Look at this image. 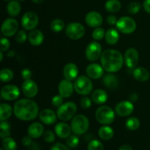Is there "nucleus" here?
I'll use <instances>...</instances> for the list:
<instances>
[{"mask_svg":"<svg viewBox=\"0 0 150 150\" xmlns=\"http://www.w3.org/2000/svg\"><path fill=\"white\" fill-rule=\"evenodd\" d=\"M16 118L22 121H32L39 116V106L31 98H23L16 101L13 106Z\"/></svg>","mask_w":150,"mask_h":150,"instance_id":"nucleus-1","label":"nucleus"},{"mask_svg":"<svg viewBox=\"0 0 150 150\" xmlns=\"http://www.w3.org/2000/svg\"><path fill=\"white\" fill-rule=\"evenodd\" d=\"M100 63L105 72L114 73L122 69L124 63V57L117 50L106 49L101 54Z\"/></svg>","mask_w":150,"mask_h":150,"instance_id":"nucleus-2","label":"nucleus"},{"mask_svg":"<svg viewBox=\"0 0 150 150\" xmlns=\"http://www.w3.org/2000/svg\"><path fill=\"white\" fill-rule=\"evenodd\" d=\"M115 111L108 105H101L95 112L97 121L103 125H108L113 123L115 120Z\"/></svg>","mask_w":150,"mask_h":150,"instance_id":"nucleus-3","label":"nucleus"},{"mask_svg":"<svg viewBox=\"0 0 150 150\" xmlns=\"http://www.w3.org/2000/svg\"><path fill=\"white\" fill-rule=\"evenodd\" d=\"M70 127L74 134L78 136L83 135L86 133L89 129V121L83 114H78L72 119Z\"/></svg>","mask_w":150,"mask_h":150,"instance_id":"nucleus-4","label":"nucleus"},{"mask_svg":"<svg viewBox=\"0 0 150 150\" xmlns=\"http://www.w3.org/2000/svg\"><path fill=\"white\" fill-rule=\"evenodd\" d=\"M73 84H74L75 91L79 95L86 96L92 92L93 83L90 78L88 77L87 76H79L75 80Z\"/></svg>","mask_w":150,"mask_h":150,"instance_id":"nucleus-5","label":"nucleus"},{"mask_svg":"<svg viewBox=\"0 0 150 150\" xmlns=\"http://www.w3.org/2000/svg\"><path fill=\"white\" fill-rule=\"evenodd\" d=\"M77 112V105L74 102H67L63 103L57 109L58 118L62 122H67L72 120Z\"/></svg>","mask_w":150,"mask_h":150,"instance_id":"nucleus-6","label":"nucleus"},{"mask_svg":"<svg viewBox=\"0 0 150 150\" xmlns=\"http://www.w3.org/2000/svg\"><path fill=\"white\" fill-rule=\"evenodd\" d=\"M115 26L120 32L125 35H130L136 31V22L132 18L128 16H123L117 20Z\"/></svg>","mask_w":150,"mask_h":150,"instance_id":"nucleus-7","label":"nucleus"},{"mask_svg":"<svg viewBox=\"0 0 150 150\" xmlns=\"http://www.w3.org/2000/svg\"><path fill=\"white\" fill-rule=\"evenodd\" d=\"M85 28L79 22H72L65 27V34L67 38L73 40H78L83 38L85 35Z\"/></svg>","mask_w":150,"mask_h":150,"instance_id":"nucleus-8","label":"nucleus"},{"mask_svg":"<svg viewBox=\"0 0 150 150\" xmlns=\"http://www.w3.org/2000/svg\"><path fill=\"white\" fill-rule=\"evenodd\" d=\"M21 26L25 30L32 31L38 26L39 23V17L38 14L33 11H28L22 16Z\"/></svg>","mask_w":150,"mask_h":150,"instance_id":"nucleus-9","label":"nucleus"},{"mask_svg":"<svg viewBox=\"0 0 150 150\" xmlns=\"http://www.w3.org/2000/svg\"><path fill=\"white\" fill-rule=\"evenodd\" d=\"M18 22L13 18L5 19L1 24V32L6 38L13 36L18 32Z\"/></svg>","mask_w":150,"mask_h":150,"instance_id":"nucleus-10","label":"nucleus"},{"mask_svg":"<svg viewBox=\"0 0 150 150\" xmlns=\"http://www.w3.org/2000/svg\"><path fill=\"white\" fill-rule=\"evenodd\" d=\"M102 47L97 41L91 42L85 50V57L90 62H95L100 58L102 54Z\"/></svg>","mask_w":150,"mask_h":150,"instance_id":"nucleus-11","label":"nucleus"},{"mask_svg":"<svg viewBox=\"0 0 150 150\" xmlns=\"http://www.w3.org/2000/svg\"><path fill=\"white\" fill-rule=\"evenodd\" d=\"M19 95H20V89L16 85H5L1 89V97L4 100H16L18 98Z\"/></svg>","mask_w":150,"mask_h":150,"instance_id":"nucleus-12","label":"nucleus"},{"mask_svg":"<svg viewBox=\"0 0 150 150\" xmlns=\"http://www.w3.org/2000/svg\"><path fill=\"white\" fill-rule=\"evenodd\" d=\"M139 60V51L134 48L126 50L124 55V62L129 69H135Z\"/></svg>","mask_w":150,"mask_h":150,"instance_id":"nucleus-13","label":"nucleus"},{"mask_svg":"<svg viewBox=\"0 0 150 150\" xmlns=\"http://www.w3.org/2000/svg\"><path fill=\"white\" fill-rule=\"evenodd\" d=\"M116 114L122 117H127L133 114L134 111V105L130 100H123L117 104L115 106Z\"/></svg>","mask_w":150,"mask_h":150,"instance_id":"nucleus-14","label":"nucleus"},{"mask_svg":"<svg viewBox=\"0 0 150 150\" xmlns=\"http://www.w3.org/2000/svg\"><path fill=\"white\" fill-rule=\"evenodd\" d=\"M21 90L24 96L27 98H33L38 95V86L32 79L25 80L22 83Z\"/></svg>","mask_w":150,"mask_h":150,"instance_id":"nucleus-15","label":"nucleus"},{"mask_svg":"<svg viewBox=\"0 0 150 150\" xmlns=\"http://www.w3.org/2000/svg\"><path fill=\"white\" fill-rule=\"evenodd\" d=\"M103 18L102 15L97 11H90L85 16V22L92 28H98L102 25Z\"/></svg>","mask_w":150,"mask_h":150,"instance_id":"nucleus-16","label":"nucleus"},{"mask_svg":"<svg viewBox=\"0 0 150 150\" xmlns=\"http://www.w3.org/2000/svg\"><path fill=\"white\" fill-rule=\"evenodd\" d=\"M104 69L101 64L91 63L86 67V74L91 79H99L104 75Z\"/></svg>","mask_w":150,"mask_h":150,"instance_id":"nucleus-17","label":"nucleus"},{"mask_svg":"<svg viewBox=\"0 0 150 150\" xmlns=\"http://www.w3.org/2000/svg\"><path fill=\"white\" fill-rule=\"evenodd\" d=\"M59 94L64 98H70L73 93L74 89V84L71 82V81L63 79L59 82L58 86Z\"/></svg>","mask_w":150,"mask_h":150,"instance_id":"nucleus-18","label":"nucleus"},{"mask_svg":"<svg viewBox=\"0 0 150 150\" xmlns=\"http://www.w3.org/2000/svg\"><path fill=\"white\" fill-rule=\"evenodd\" d=\"M57 114L54 112L53 110L50 108H45L42 109L39 113V119L42 123L47 125H51L54 124L57 122Z\"/></svg>","mask_w":150,"mask_h":150,"instance_id":"nucleus-19","label":"nucleus"},{"mask_svg":"<svg viewBox=\"0 0 150 150\" xmlns=\"http://www.w3.org/2000/svg\"><path fill=\"white\" fill-rule=\"evenodd\" d=\"M78 75H79V68L74 63H67L63 68V76L67 80L71 81H75L78 78Z\"/></svg>","mask_w":150,"mask_h":150,"instance_id":"nucleus-20","label":"nucleus"},{"mask_svg":"<svg viewBox=\"0 0 150 150\" xmlns=\"http://www.w3.org/2000/svg\"><path fill=\"white\" fill-rule=\"evenodd\" d=\"M54 131H55L56 135L59 138L64 139H67L71 135L72 129L68 124H67L64 122H59L56 125Z\"/></svg>","mask_w":150,"mask_h":150,"instance_id":"nucleus-21","label":"nucleus"},{"mask_svg":"<svg viewBox=\"0 0 150 150\" xmlns=\"http://www.w3.org/2000/svg\"><path fill=\"white\" fill-rule=\"evenodd\" d=\"M44 35L39 29H33L28 35V41L33 46H39L43 42Z\"/></svg>","mask_w":150,"mask_h":150,"instance_id":"nucleus-22","label":"nucleus"},{"mask_svg":"<svg viewBox=\"0 0 150 150\" xmlns=\"http://www.w3.org/2000/svg\"><path fill=\"white\" fill-rule=\"evenodd\" d=\"M44 127L41 123L33 122L29 126L27 129L28 136L32 139H38L44 133Z\"/></svg>","mask_w":150,"mask_h":150,"instance_id":"nucleus-23","label":"nucleus"},{"mask_svg":"<svg viewBox=\"0 0 150 150\" xmlns=\"http://www.w3.org/2000/svg\"><path fill=\"white\" fill-rule=\"evenodd\" d=\"M92 101L98 105L104 104L107 102L108 95L105 90L102 89H98L94 90L91 95Z\"/></svg>","mask_w":150,"mask_h":150,"instance_id":"nucleus-24","label":"nucleus"},{"mask_svg":"<svg viewBox=\"0 0 150 150\" xmlns=\"http://www.w3.org/2000/svg\"><path fill=\"white\" fill-rule=\"evenodd\" d=\"M105 40L108 45H116L120 40V32L117 29L110 28L105 32Z\"/></svg>","mask_w":150,"mask_h":150,"instance_id":"nucleus-25","label":"nucleus"},{"mask_svg":"<svg viewBox=\"0 0 150 150\" xmlns=\"http://www.w3.org/2000/svg\"><path fill=\"white\" fill-rule=\"evenodd\" d=\"M133 76L136 80L140 82H145L149 80V73L145 67H136L133 70Z\"/></svg>","mask_w":150,"mask_h":150,"instance_id":"nucleus-26","label":"nucleus"},{"mask_svg":"<svg viewBox=\"0 0 150 150\" xmlns=\"http://www.w3.org/2000/svg\"><path fill=\"white\" fill-rule=\"evenodd\" d=\"M103 83L108 89H114L118 86L119 79L115 75L108 73L103 79Z\"/></svg>","mask_w":150,"mask_h":150,"instance_id":"nucleus-27","label":"nucleus"},{"mask_svg":"<svg viewBox=\"0 0 150 150\" xmlns=\"http://www.w3.org/2000/svg\"><path fill=\"white\" fill-rule=\"evenodd\" d=\"M21 10V4L16 0H11L7 5V11L9 16L11 17H16L18 16Z\"/></svg>","mask_w":150,"mask_h":150,"instance_id":"nucleus-28","label":"nucleus"},{"mask_svg":"<svg viewBox=\"0 0 150 150\" xmlns=\"http://www.w3.org/2000/svg\"><path fill=\"white\" fill-rule=\"evenodd\" d=\"M114 135V131L111 127L108 125H103L98 130V136L102 140H111Z\"/></svg>","mask_w":150,"mask_h":150,"instance_id":"nucleus-29","label":"nucleus"},{"mask_svg":"<svg viewBox=\"0 0 150 150\" xmlns=\"http://www.w3.org/2000/svg\"><path fill=\"white\" fill-rule=\"evenodd\" d=\"M13 113V108L8 103H2L0 105V120L6 121L10 118Z\"/></svg>","mask_w":150,"mask_h":150,"instance_id":"nucleus-30","label":"nucleus"},{"mask_svg":"<svg viewBox=\"0 0 150 150\" xmlns=\"http://www.w3.org/2000/svg\"><path fill=\"white\" fill-rule=\"evenodd\" d=\"M121 7V2L119 0H108L105 4V10L111 13L119 12Z\"/></svg>","mask_w":150,"mask_h":150,"instance_id":"nucleus-31","label":"nucleus"},{"mask_svg":"<svg viewBox=\"0 0 150 150\" xmlns=\"http://www.w3.org/2000/svg\"><path fill=\"white\" fill-rule=\"evenodd\" d=\"M141 125L140 120L135 117H129L125 122V127L130 131H135L138 130Z\"/></svg>","mask_w":150,"mask_h":150,"instance_id":"nucleus-32","label":"nucleus"},{"mask_svg":"<svg viewBox=\"0 0 150 150\" xmlns=\"http://www.w3.org/2000/svg\"><path fill=\"white\" fill-rule=\"evenodd\" d=\"M1 145L4 150H16L17 149V144L13 138L7 136L4 138L1 142Z\"/></svg>","mask_w":150,"mask_h":150,"instance_id":"nucleus-33","label":"nucleus"},{"mask_svg":"<svg viewBox=\"0 0 150 150\" xmlns=\"http://www.w3.org/2000/svg\"><path fill=\"white\" fill-rule=\"evenodd\" d=\"M51 29L54 32H60L64 29L65 24L64 21L59 18H56L51 22L50 24Z\"/></svg>","mask_w":150,"mask_h":150,"instance_id":"nucleus-34","label":"nucleus"},{"mask_svg":"<svg viewBox=\"0 0 150 150\" xmlns=\"http://www.w3.org/2000/svg\"><path fill=\"white\" fill-rule=\"evenodd\" d=\"M13 76H14V73L13 70L9 68H4L0 72V79L1 81L4 83L10 82V81L13 80Z\"/></svg>","mask_w":150,"mask_h":150,"instance_id":"nucleus-35","label":"nucleus"},{"mask_svg":"<svg viewBox=\"0 0 150 150\" xmlns=\"http://www.w3.org/2000/svg\"><path fill=\"white\" fill-rule=\"evenodd\" d=\"M10 125L7 122L1 121L0 123V138L3 139L4 138L10 136Z\"/></svg>","mask_w":150,"mask_h":150,"instance_id":"nucleus-36","label":"nucleus"},{"mask_svg":"<svg viewBox=\"0 0 150 150\" xmlns=\"http://www.w3.org/2000/svg\"><path fill=\"white\" fill-rule=\"evenodd\" d=\"M66 144L68 147L74 149L77 147L79 144V139L78 137V135H70L69 137L66 139Z\"/></svg>","mask_w":150,"mask_h":150,"instance_id":"nucleus-37","label":"nucleus"},{"mask_svg":"<svg viewBox=\"0 0 150 150\" xmlns=\"http://www.w3.org/2000/svg\"><path fill=\"white\" fill-rule=\"evenodd\" d=\"M105 32L104 29L101 28L100 26L98 28H95L93 30L92 34V37L95 41H99L101 40L102 39L105 38Z\"/></svg>","mask_w":150,"mask_h":150,"instance_id":"nucleus-38","label":"nucleus"},{"mask_svg":"<svg viewBox=\"0 0 150 150\" xmlns=\"http://www.w3.org/2000/svg\"><path fill=\"white\" fill-rule=\"evenodd\" d=\"M87 150H104V146L99 140L94 139L88 144Z\"/></svg>","mask_w":150,"mask_h":150,"instance_id":"nucleus-39","label":"nucleus"},{"mask_svg":"<svg viewBox=\"0 0 150 150\" xmlns=\"http://www.w3.org/2000/svg\"><path fill=\"white\" fill-rule=\"evenodd\" d=\"M142 9V4L139 1H132L127 6V11L130 14H136Z\"/></svg>","mask_w":150,"mask_h":150,"instance_id":"nucleus-40","label":"nucleus"},{"mask_svg":"<svg viewBox=\"0 0 150 150\" xmlns=\"http://www.w3.org/2000/svg\"><path fill=\"white\" fill-rule=\"evenodd\" d=\"M28 40V35L24 30H19L16 34V40L18 43H23Z\"/></svg>","mask_w":150,"mask_h":150,"instance_id":"nucleus-41","label":"nucleus"},{"mask_svg":"<svg viewBox=\"0 0 150 150\" xmlns=\"http://www.w3.org/2000/svg\"><path fill=\"white\" fill-rule=\"evenodd\" d=\"M42 138H43L44 141L47 143H53L56 140L55 134L51 130H46V131L44 132Z\"/></svg>","mask_w":150,"mask_h":150,"instance_id":"nucleus-42","label":"nucleus"},{"mask_svg":"<svg viewBox=\"0 0 150 150\" xmlns=\"http://www.w3.org/2000/svg\"><path fill=\"white\" fill-rule=\"evenodd\" d=\"M63 102H64V98L62 96H61L59 94L53 97L52 100H51V103H52V105L54 107H57V108H59V106H61L63 104Z\"/></svg>","mask_w":150,"mask_h":150,"instance_id":"nucleus-43","label":"nucleus"},{"mask_svg":"<svg viewBox=\"0 0 150 150\" xmlns=\"http://www.w3.org/2000/svg\"><path fill=\"white\" fill-rule=\"evenodd\" d=\"M1 45H0V50L1 51L5 52V51H8L9 48L10 47V42L6 37H3L1 38Z\"/></svg>","mask_w":150,"mask_h":150,"instance_id":"nucleus-44","label":"nucleus"},{"mask_svg":"<svg viewBox=\"0 0 150 150\" xmlns=\"http://www.w3.org/2000/svg\"><path fill=\"white\" fill-rule=\"evenodd\" d=\"M92 100H91L90 98H88V97H83L80 100L81 106L83 109H88V108H90L91 105H92Z\"/></svg>","mask_w":150,"mask_h":150,"instance_id":"nucleus-45","label":"nucleus"},{"mask_svg":"<svg viewBox=\"0 0 150 150\" xmlns=\"http://www.w3.org/2000/svg\"><path fill=\"white\" fill-rule=\"evenodd\" d=\"M32 76V71L28 68H24L21 70V76L23 80H28V79H31Z\"/></svg>","mask_w":150,"mask_h":150,"instance_id":"nucleus-46","label":"nucleus"},{"mask_svg":"<svg viewBox=\"0 0 150 150\" xmlns=\"http://www.w3.org/2000/svg\"><path fill=\"white\" fill-rule=\"evenodd\" d=\"M50 150H70V147H68V146H66V145L58 142V143L54 144L51 146V149Z\"/></svg>","mask_w":150,"mask_h":150,"instance_id":"nucleus-47","label":"nucleus"},{"mask_svg":"<svg viewBox=\"0 0 150 150\" xmlns=\"http://www.w3.org/2000/svg\"><path fill=\"white\" fill-rule=\"evenodd\" d=\"M32 138H31L29 136H24L21 140V144L23 146H26V147H29L31 144H32Z\"/></svg>","mask_w":150,"mask_h":150,"instance_id":"nucleus-48","label":"nucleus"},{"mask_svg":"<svg viewBox=\"0 0 150 150\" xmlns=\"http://www.w3.org/2000/svg\"><path fill=\"white\" fill-rule=\"evenodd\" d=\"M117 20H118V19L117 18V17H116L114 15H110V16H108L106 18L107 23H108V24H109L110 26H114V25H116V23H117Z\"/></svg>","mask_w":150,"mask_h":150,"instance_id":"nucleus-49","label":"nucleus"},{"mask_svg":"<svg viewBox=\"0 0 150 150\" xmlns=\"http://www.w3.org/2000/svg\"><path fill=\"white\" fill-rule=\"evenodd\" d=\"M143 7L146 13L150 14V0H144V1Z\"/></svg>","mask_w":150,"mask_h":150,"instance_id":"nucleus-50","label":"nucleus"},{"mask_svg":"<svg viewBox=\"0 0 150 150\" xmlns=\"http://www.w3.org/2000/svg\"><path fill=\"white\" fill-rule=\"evenodd\" d=\"M29 150H40V146L36 142H32V144L29 146Z\"/></svg>","mask_w":150,"mask_h":150,"instance_id":"nucleus-51","label":"nucleus"},{"mask_svg":"<svg viewBox=\"0 0 150 150\" xmlns=\"http://www.w3.org/2000/svg\"><path fill=\"white\" fill-rule=\"evenodd\" d=\"M118 150H133L131 146L128 144H124L120 146Z\"/></svg>","mask_w":150,"mask_h":150,"instance_id":"nucleus-52","label":"nucleus"},{"mask_svg":"<svg viewBox=\"0 0 150 150\" xmlns=\"http://www.w3.org/2000/svg\"><path fill=\"white\" fill-rule=\"evenodd\" d=\"M7 57H9V58L14 57L15 56H16V51H15L14 50H10V51H9L8 52H7Z\"/></svg>","mask_w":150,"mask_h":150,"instance_id":"nucleus-53","label":"nucleus"},{"mask_svg":"<svg viewBox=\"0 0 150 150\" xmlns=\"http://www.w3.org/2000/svg\"><path fill=\"white\" fill-rule=\"evenodd\" d=\"M138 99V95L136 93H133L130 95V101H136Z\"/></svg>","mask_w":150,"mask_h":150,"instance_id":"nucleus-54","label":"nucleus"},{"mask_svg":"<svg viewBox=\"0 0 150 150\" xmlns=\"http://www.w3.org/2000/svg\"><path fill=\"white\" fill-rule=\"evenodd\" d=\"M32 1H33L34 3H35V4H40V3H42L44 0H32Z\"/></svg>","mask_w":150,"mask_h":150,"instance_id":"nucleus-55","label":"nucleus"},{"mask_svg":"<svg viewBox=\"0 0 150 150\" xmlns=\"http://www.w3.org/2000/svg\"><path fill=\"white\" fill-rule=\"evenodd\" d=\"M4 56H3V51H0V61L2 62L3 58H4Z\"/></svg>","mask_w":150,"mask_h":150,"instance_id":"nucleus-56","label":"nucleus"},{"mask_svg":"<svg viewBox=\"0 0 150 150\" xmlns=\"http://www.w3.org/2000/svg\"><path fill=\"white\" fill-rule=\"evenodd\" d=\"M4 1H11V0H4Z\"/></svg>","mask_w":150,"mask_h":150,"instance_id":"nucleus-57","label":"nucleus"},{"mask_svg":"<svg viewBox=\"0 0 150 150\" xmlns=\"http://www.w3.org/2000/svg\"><path fill=\"white\" fill-rule=\"evenodd\" d=\"M0 150H4V149H3V148H1V149H0Z\"/></svg>","mask_w":150,"mask_h":150,"instance_id":"nucleus-58","label":"nucleus"},{"mask_svg":"<svg viewBox=\"0 0 150 150\" xmlns=\"http://www.w3.org/2000/svg\"><path fill=\"white\" fill-rule=\"evenodd\" d=\"M19 1H23V0H19Z\"/></svg>","mask_w":150,"mask_h":150,"instance_id":"nucleus-59","label":"nucleus"}]
</instances>
